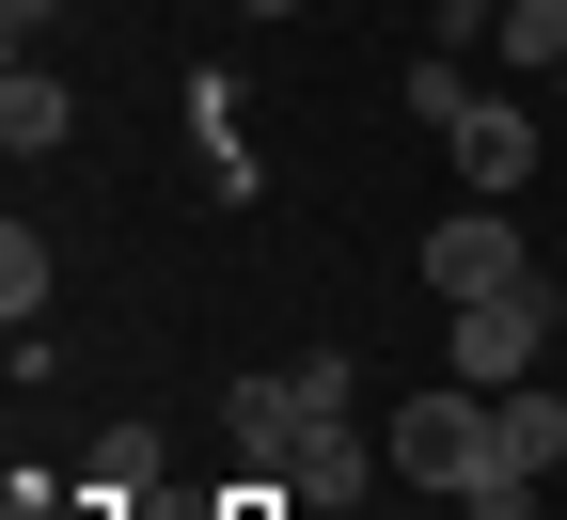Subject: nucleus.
<instances>
[{
    "label": "nucleus",
    "mask_w": 567,
    "mask_h": 520,
    "mask_svg": "<svg viewBox=\"0 0 567 520\" xmlns=\"http://www.w3.org/2000/svg\"><path fill=\"white\" fill-rule=\"evenodd\" d=\"M442 159H457V190H473V205H505V190L536 174V95H457Z\"/></svg>",
    "instance_id": "5"
},
{
    "label": "nucleus",
    "mask_w": 567,
    "mask_h": 520,
    "mask_svg": "<svg viewBox=\"0 0 567 520\" xmlns=\"http://www.w3.org/2000/svg\"><path fill=\"white\" fill-rule=\"evenodd\" d=\"M551 363V284H505V300H457V332H442V379H473V395H520Z\"/></svg>",
    "instance_id": "3"
},
{
    "label": "nucleus",
    "mask_w": 567,
    "mask_h": 520,
    "mask_svg": "<svg viewBox=\"0 0 567 520\" xmlns=\"http://www.w3.org/2000/svg\"><path fill=\"white\" fill-rule=\"evenodd\" d=\"M221 520H300V489H284V473H237V489H221Z\"/></svg>",
    "instance_id": "13"
},
{
    "label": "nucleus",
    "mask_w": 567,
    "mask_h": 520,
    "mask_svg": "<svg viewBox=\"0 0 567 520\" xmlns=\"http://www.w3.org/2000/svg\"><path fill=\"white\" fill-rule=\"evenodd\" d=\"M551 95H567V80H551Z\"/></svg>",
    "instance_id": "17"
},
{
    "label": "nucleus",
    "mask_w": 567,
    "mask_h": 520,
    "mask_svg": "<svg viewBox=\"0 0 567 520\" xmlns=\"http://www.w3.org/2000/svg\"><path fill=\"white\" fill-rule=\"evenodd\" d=\"M0 316H17V332L48 316V237H32V221H17V237H0Z\"/></svg>",
    "instance_id": "12"
},
{
    "label": "nucleus",
    "mask_w": 567,
    "mask_h": 520,
    "mask_svg": "<svg viewBox=\"0 0 567 520\" xmlns=\"http://www.w3.org/2000/svg\"><path fill=\"white\" fill-rule=\"evenodd\" d=\"M488 48H505L520 80H567V0H505V17H488Z\"/></svg>",
    "instance_id": "11"
},
{
    "label": "nucleus",
    "mask_w": 567,
    "mask_h": 520,
    "mask_svg": "<svg viewBox=\"0 0 567 520\" xmlns=\"http://www.w3.org/2000/svg\"><path fill=\"white\" fill-rule=\"evenodd\" d=\"M379 473H394L379 426H316L300 458H284V489H300V504H379Z\"/></svg>",
    "instance_id": "7"
},
{
    "label": "nucleus",
    "mask_w": 567,
    "mask_h": 520,
    "mask_svg": "<svg viewBox=\"0 0 567 520\" xmlns=\"http://www.w3.org/2000/svg\"><path fill=\"white\" fill-rule=\"evenodd\" d=\"M63 126H80V95H63V80H48V63L17 48V80H0V142H17V159H48V142H63Z\"/></svg>",
    "instance_id": "10"
},
{
    "label": "nucleus",
    "mask_w": 567,
    "mask_h": 520,
    "mask_svg": "<svg viewBox=\"0 0 567 520\" xmlns=\"http://www.w3.org/2000/svg\"><path fill=\"white\" fill-rule=\"evenodd\" d=\"M379 458H394V489L505 504V426H488V395H473V379H425L410 410H379Z\"/></svg>",
    "instance_id": "1"
},
{
    "label": "nucleus",
    "mask_w": 567,
    "mask_h": 520,
    "mask_svg": "<svg viewBox=\"0 0 567 520\" xmlns=\"http://www.w3.org/2000/svg\"><path fill=\"white\" fill-rule=\"evenodd\" d=\"M425 17H442V48H473L488 17H505V0H425Z\"/></svg>",
    "instance_id": "14"
},
{
    "label": "nucleus",
    "mask_w": 567,
    "mask_h": 520,
    "mask_svg": "<svg viewBox=\"0 0 567 520\" xmlns=\"http://www.w3.org/2000/svg\"><path fill=\"white\" fill-rule=\"evenodd\" d=\"M237 17H300V0H237Z\"/></svg>",
    "instance_id": "16"
},
{
    "label": "nucleus",
    "mask_w": 567,
    "mask_h": 520,
    "mask_svg": "<svg viewBox=\"0 0 567 520\" xmlns=\"http://www.w3.org/2000/svg\"><path fill=\"white\" fill-rule=\"evenodd\" d=\"M48 17H80V0H0V32H17V48H32V32H48Z\"/></svg>",
    "instance_id": "15"
},
{
    "label": "nucleus",
    "mask_w": 567,
    "mask_h": 520,
    "mask_svg": "<svg viewBox=\"0 0 567 520\" xmlns=\"http://www.w3.org/2000/svg\"><path fill=\"white\" fill-rule=\"evenodd\" d=\"M221 426H237V458H252V473H284L316 426H363V363H331V347H316V363H268V379H237Z\"/></svg>",
    "instance_id": "2"
},
{
    "label": "nucleus",
    "mask_w": 567,
    "mask_h": 520,
    "mask_svg": "<svg viewBox=\"0 0 567 520\" xmlns=\"http://www.w3.org/2000/svg\"><path fill=\"white\" fill-rule=\"evenodd\" d=\"M488 426H505V504L567 473V395H551V379H520V395H488Z\"/></svg>",
    "instance_id": "6"
},
{
    "label": "nucleus",
    "mask_w": 567,
    "mask_h": 520,
    "mask_svg": "<svg viewBox=\"0 0 567 520\" xmlns=\"http://www.w3.org/2000/svg\"><path fill=\"white\" fill-rule=\"evenodd\" d=\"M410 268L442 284V300H505V284H536V237H520L505 205H457L442 237H410Z\"/></svg>",
    "instance_id": "4"
},
{
    "label": "nucleus",
    "mask_w": 567,
    "mask_h": 520,
    "mask_svg": "<svg viewBox=\"0 0 567 520\" xmlns=\"http://www.w3.org/2000/svg\"><path fill=\"white\" fill-rule=\"evenodd\" d=\"M158 473H174V441H158V426H95V458H80V504H142Z\"/></svg>",
    "instance_id": "8"
},
{
    "label": "nucleus",
    "mask_w": 567,
    "mask_h": 520,
    "mask_svg": "<svg viewBox=\"0 0 567 520\" xmlns=\"http://www.w3.org/2000/svg\"><path fill=\"white\" fill-rule=\"evenodd\" d=\"M189 126H205V190L252 205V126H237V80H189Z\"/></svg>",
    "instance_id": "9"
}]
</instances>
